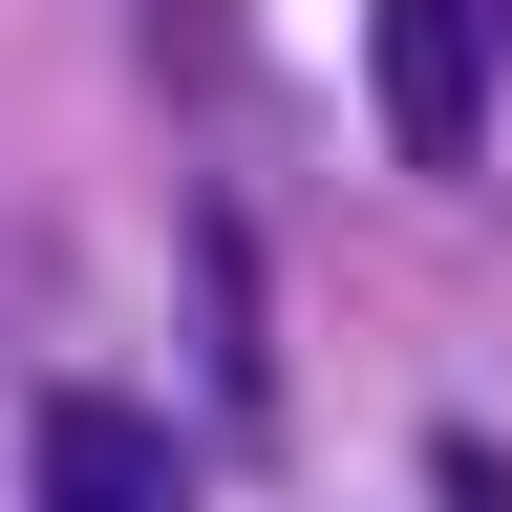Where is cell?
<instances>
[{
	"mask_svg": "<svg viewBox=\"0 0 512 512\" xmlns=\"http://www.w3.org/2000/svg\"><path fill=\"white\" fill-rule=\"evenodd\" d=\"M171 299H192V406H214V427H256V406H278V299H256V214H235V192H192Z\"/></svg>",
	"mask_w": 512,
	"mask_h": 512,
	"instance_id": "cell-2",
	"label": "cell"
},
{
	"mask_svg": "<svg viewBox=\"0 0 512 512\" xmlns=\"http://www.w3.org/2000/svg\"><path fill=\"white\" fill-rule=\"evenodd\" d=\"M43 512H192V448L150 406H107V384H64L43 406Z\"/></svg>",
	"mask_w": 512,
	"mask_h": 512,
	"instance_id": "cell-3",
	"label": "cell"
},
{
	"mask_svg": "<svg viewBox=\"0 0 512 512\" xmlns=\"http://www.w3.org/2000/svg\"><path fill=\"white\" fill-rule=\"evenodd\" d=\"M128 22H150V64H171V107H214V86H235V0H128Z\"/></svg>",
	"mask_w": 512,
	"mask_h": 512,
	"instance_id": "cell-4",
	"label": "cell"
},
{
	"mask_svg": "<svg viewBox=\"0 0 512 512\" xmlns=\"http://www.w3.org/2000/svg\"><path fill=\"white\" fill-rule=\"evenodd\" d=\"M363 64H384V150H406V171H470V150H491L512 0H384V22H363Z\"/></svg>",
	"mask_w": 512,
	"mask_h": 512,
	"instance_id": "cell-1",
	"label": "cell"
}]
</instances>
